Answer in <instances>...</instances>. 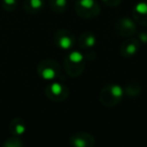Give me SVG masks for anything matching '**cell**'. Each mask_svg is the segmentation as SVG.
<instances>
[{
    "instance_id": "obj_9",
    "label": "cell",
    "mask_w": 147,
    "mask_h": 147,
    "mask_svg": "<svg viewBox=\"0 0 147 147\" xmlns=\"http://www.w3.org/2000/svg\"><path fill=\"white\" fill-rule=\"evenodd\" d=\"M140 49V41L134 37H128L120 47V53L125 59L133 57Z\"/></svg>"
},
{
    "instance_id": "obj_15",
    "label": "cell",
    "mask_w": 147,
    "mask_h": 147,
    "mask_svg": "<svg viewBox=\"0 0 147 147\" xmlns=\"http://www.w3.org/2000/svg\"><path fill=\"white\" fill-rule=\"evenodd\" d=\"M67 0H49V7L55 13H63L67 8Z\"/></svg>"
},
{
    "instance_id": "obj_16",
    "label": "cell",
    "mask_w": 147,
    "mask_h": 147,
    "mask_svg": "<svg viewBox=\"0 0 147 147\" xmlns=\"http://www.w3.org/2000/svg\"><path fill=\"white\" fill-rule=\"evenodd\" d=\"M23 145H24V143L18 136L10 137V138L6 139L3 143L4 147H22Z\"/></svg>"
},
{
    "instance_id": "obj_12",
    "label": "cell",
    "mask_w": 147,
    "mask_h": 147,
    "mask_svg": "<svg viewBox=\"0 0 147 147\" xmlns=\"http://www.w3.org/2000/svg\"><path fill=\"white\" fill-rule=\"evenodd\" d=\"M27 129L26 123L21 118H14L10 121L8 125V130L13 136H21L25 133Z\"/></svg>"
},
{
    "instance_id": "obj_2",
    "label": "cell",
    "mask_w": 147,
    "mask_h": 147,
    "mask_svg": "<svg viewBox=\"0 0 147 147\" xmlns=\"http://www.w3.org/2000/svg\"><path fill=\"white\" fill-rule=\"evenodd\" d=\"M124 97L123 87L117 84H110L105 86L99 94V100L104 106L114 107L121 102Z\"/></svg>"
},
{
    "instance_id": "obj_14",
    "label": "cell",
    "mask_w": 147,
    "mask_h": 147,
    "mask_svg": "<svg viewBox=\"0 0 147 147\" xmlns=\"http://www.w3.org/2000/svg\"><path fill=\"white\" fill-rule=\"evenodd\" d=\"M123 91H124V95H126L128 98H136L140 95L142 91V86L140 85V83L132 81V82L125 84Z\"/></svg>"
},
{
    "instance_id": "obj_1",
    "label": "cell",
    "mask_w": 147,
    "mask_h": 147,
    "mask_svg": "<svg viewBox=\"0 0 147 147\" xmlns=\"http://www.w3.org/2000/svg\"><path fill=\"white\" fill-rule=\"evenodd\" d=\"M63 65L67 76L71 78L80 77L85 71L86 65L85 55L80 51H69L63 61Z\"/></svg>"
},
{
    "instance_id": "obj_13",
    "label": "cell",
    "mask_w": 147,
    "mask_h": 147,
    "mask_svg": "<svg viewBox=\"0 0 147 147\" xmlns=\"http://www.w3.org/2000/svg\"><path fill=\"white\" fill-rule=\"evenodd\" d=\"M22 6L28 14H37L45 7V0H24Z\"/></svg>"
},
{
    "instance_id": "obj_19",
    "label": "cell",
    "mask_w": 147,
    "mask_h": 147,
    "mask_svg": "<svg viewBox=\"0 0 147 147\" xmlns=\"http://www.w3.org/2000/svg\"><path fill=\"white\" fill-rule=\"evenodd\" d=\"M138 38H139V41H140V42L147 43V32H145V31L140 32L138 35Z\"/></svg>"
},
{
    "instance_id": "obj_8",
    "label": "cell",
    "mask_w": 147,
    "mask_h": 147,
    "mask_svg": "<svg viewBox=\"0 0 147 147\" xmlns=\"http://www.w3.org/2000/svg\"><path fill=\"white\" fill-rule=\"evenodd\" d=\"M69 144L74 147H94L95 146V138L92 134L85 131L74 133L69 137Z\"/></svg>"
},
{
    "instance_id": "obj_3",
    "label": "cell",
    "mask_w": 147,
    "mask_h": 147,
    "mask_svg": "<svg viewBox=\"0 0 147 147\" xmlns=\"http://www.w3.org/2000/svg\"><path fill=\"white\" fill-rule=\"evenodd\" d=\"M36 71L38 76L47 82H51L59 79L61 74L59 63L53 59H45L40 61L37 65Z\"/></svg>"
},
{
    "instance_id": "obj_4",
    "label": "cell",
    "mask_w": 147,
    "mask_h": 147,
    "mask_svg": "<svg viewBox=\"0 0 147 147\" xmlns=\"http://www.w3.org/2000/svg\"><path fill=\"white\" fill-rule=\"evenodd\" d=\"M75 11L81 18L93 19L100 14L101 7L96 0H77Z\"/></svg>"
},
{
    "instance_id": "obj_18",
    "label": "cell",
    "mask_w": 147,
    "mask_h": 147,
    "mask_svg": "<svg viewBox=\"0 0 147 147\" xmlns=\"http://www.w3.org/2000/svg\"><path fill=\"white\" fill-rule=\"evenodd\" d=\"M101 1L109 7H117L122 2V0H101Z\"/></svg>"
},
{
    "instance_id": "obj_10",
    "label": "cell",
    "mask_w": 147,
    "mask_h": 147,
    "mask_svg": "<svg viewBox=\"0 0 147 147\" xmlns=\"http://www.w3.org/2000/svg\"><path fill=\"white\" fill-rule=\"evenodd\" d=\"M132 16L136 23L147 27V1H141L134 5Z\"/></svg>"
},
{
    "instance_id": "obj_7",
    "label": "cell",
    "mask_w": 147,
    "mask_h": 147,
    "mask_svg": "<svg viewBox=\"0 0 147 147\" xmlns=\"http://www.w3.org/2000/svg\"><path fill=\"white\" fill-rule=\"evenodd\" d=\"M115 31L118 33L120 36L123 37H132L137 32L136 22L134 19L130 18L128 16H123L118 18L115 21L114 24Z\"/></svg>"
},
{
    "instance_id": "obj_17",
    "label": "cell",
    "mask_w": 147,
    "mask_h": 147,
    "mask_svg": "<svg viewBox=\"0 0 147 147\" xmlns=\"http://www.w3.org/2000/svg\"><path fill=\"white\" fill-rule=\"evenodd\" d=\"M2 8L6 11H13L17 6V0H1Z\"/></svg>"
},
{
    "instance_id": "obj_11",
    "label": "cell",
    "mask_w": 147,
    "mask_h": 147,
    "mask_svg": "<svg viewBox=\"0 0 147 147\" xmlns=\"http://www.w3.org/2000/svg\"><path fill=\"white\" fill-rule=\"evenodd\" d=\"M97 43V37L91 31H85L81 33L78 38V45L82 51H89L92 49Z\"/></svg>"
},
{
    "instance_id": "obj_5",
    "label": "cell",
    "mask_w": 147,
    "mask_h": 147,
    "mask_svg": "<svg viewBox=\"0 0 147 147\" xmlns=\"http://www.w3.org/2000/svg\"><path fill=\"white\" fill-rule=\"evenodd\" d=\"M45 94L53 102H63L69 97V88L63 83L55 80L51 81L45 89Z\"/></svg>"
},
{
    "instance_id": "obj_6",
    "label": "cell",
    "mask_w": 147,
    "mask_h": 147,
    "mask_svg": "<svg viewBox=\"0 0 147 147\" xmlns=\"http://www.w3.org/2000/svg\"><path fill=\"white\" fill-rule=\"evenodd\" d=\"M53 42L61 51H71L76 45V36L67 29H59L53 34Z\"/></svg>"
}]
</instances>
